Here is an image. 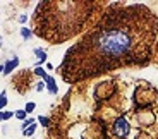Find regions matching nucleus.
I'll use <instances>...</instances> for the list:
<instances>
[{
	"mask_svg": "<svg viewBox=\"0 0 158 139\" xmlns=\"http://www.w3.org/2000/svg\"><path fill=\"white\" fill-rule=\"evenodd\" d=\"M156 22L143 5L107 14L98 26L67 50L58 72L67 82L93 77L129 64H146Z\"/></svg>",
	"mask_w": 158,
	"mask_h": 139,
	"instance_id": "obj_1",
	"label": "nucleus"
},
{
	"mask_svg": "<svg viewBox=\"0 0 158 139\" xmlns=\"http://www.w3.org/2000/svg\"><path fill=\"white\" fill-rule=\"evenodd\" d=\"M88 9L91 11V4L64 2V16H60L58 2H40L31 17L33 31L50 43H62L81 29V26H76L67 19L86 16Z\"/></svg>",
	"mask_w": 158,
	"mask_h": 139,
	"instance_id": "obj_2",
	"label": "nucleus"
},
{
	"mask_svg": "<svg viewBox=\"0 0 158 139\" xmlns=\"http://www.w3.org/2000/svg\"><path fill=\"white\" fill-rule=\"evenodd\" d=\"M129 131H131V127H129L126 117L117 118L115 124H114V132H115V136H119V137H126L127 134H129Z\"/></svg>",
	"mask_w": 158,
	"mask_h": 139,
	"instance_id": "obj_3",
	"label": "nucleus"
},
{
	"mask_svg": "<svg viewBox=\"0 0 158 139\" xmlns=\"http://www.w3.org/2000/svg\"><path fill=\"white\" fill-rule=\"evenodd\" d=\"M45 84H47V89H48V93L50 95H57L58 93V88H57V84H55V79H53L52 76H47L45 77Z\"/></svg>",
	"mask_w": 158,
	"mask_h": 139,
	"instance_id": "obj_4",
	"label": "nucleus"
},
{
	"mask_svg": "<svg viewBox=\"0 0 158 139\" xmlns=\"http://www.w3.org/2000/svg\"><path fill=\"white\" fill-rule=\"evenodd\" d=\"M17 65H19V59L17 57H14V59H11L9 62H5V65H4V74H11L12 70L16 69Z\"/></svg>",
	"mask_w": 158,
	"mask_h": 139,
	"instance_id": "obj_5",
	"label": "nucleus"
},
{
	"mask_svg": "<svg viewBox=\"0 0 158 139\" xmlns=\"http://www.w3.org/2000/svg\"><path fill=\"white\" fill-rule=\"evenodd\" d=\"M33 53L38 57V62H36V67H40V65L43 64V62H47V53H45V50L43 48H35L33 50Z\"/></svg>",
	"mask_w": 158,
	"mask_h": 139,
	"instance_id": "obj_6",
	"label": "nucleus"
},
{
	"mask_svg": "<svg viewBox=\"0 0 158 139\" xmlns=\"http://www.w3.org/2000/svg\"><path fill=\"white\" fill-rule=\"evenodd\" d=\"M36 127H38L36 122L31 124V125H29V127H28L26 131H22V136H24V137H29V136H33V134L36 132Z\"/></svg>",
	"mask_w": 158,
	"mask_h": 139,
	"instance_id": "obj_7",
	"label": "nucleus"
},
{
	"mask_svg": "<svg viewBox=\"0 0 158 139\" xmlns=\"http://www.w3.org/2000/svg\"><path fill=\"white\" fill-rule=\"evenodd\" d=\"M7 103H9V100H7V93L5 91H2L0 93V112H2V108L7 107Z\"/></svg>",
	"mask_w": 158,
	"mask_h": 139,
	"instance_id": "obj_8",
	"label": "nucleus"
},
{
	"mask_svg": "<svg viewBox=\"0 0 158 139\" xmlns=\"http://www.w3.org/2000/svg\"><path fill=\"white\" fill-rule=\"evenodd\" d=\"M14 117L24 122V120H26V117H28V113H26V110H16V112H14Z\"/></svg>",
	"mask_w": 158,
	"mask_h": 139,
	"instance_id": "obj_9",
	"label": "nucleus"
},
{
	"mask_svg": "<svg viewBox=\"0 0 158 139\" xmlns=\"http://www.w3.org/2000/svg\"><path fill=\"white\" fill-rule=\"evenodd\" d=\"M21 36L24 38V40H29V38L33 36V31L28 29V27H21Z\"/></svg>",
	"mask_w": 158,
	"mask_h": 139,
	"instance_id": "obj_10",
	"label": "nucleus"
},
{
	"mask_svg": "<svg viewBox=\"0 0 158 139\" xmlns=\"http://www.w3.org/2000/svg\"><path fill=\"white\" fill-rule=\"evenodd\" d=\"M14 117V112H0V122L4 120H9V118Z\"/></svg>",
	"mask_w": 158,
	"mask_h": 139,
	"instance_id": "obj_11",
	"label": "nucleus"
},
{
	"mask_svg": "<svg viewBox=\"0 0 158 139\" xmlns=\"http://www.w3.org/2000/svg\"><path fill=\"white\" fill-rule=\"evenodd\" d=\"M35 74H36V76H40L41 79H45V77L48 76V72H47L45 69H41V67H35Z\"/></svg>",
	"mask_w": 158,
	"mask_h": 139,
	"instance_id": "obj_12",
	"label": "nucleus"
},
{
	"mask_svg": "<svg viewBox=\"0 0 158 139\" xmlns=\"http://www.w3.org/2000/svg\"><path fill=\"white\" fill-rule=\"evenodd\" d=\"M35 108H36V103H35V102H28L26 107H24V110H26V113H33V112H35Z\"/></svg>",
	"mask_w": 158,
	"mask_h": 139,
	"instance_id": "obj_13",
	"label": "nucleus"
},
{
	"mask_svg": "<svg viewBox=\"0 0 158 139\" xmlns=\"http://www.w3.org/2000/svg\"><path fill=\"white\" fill-rule=\"evenodd\" d=\"M38 122L41 124L43 127H48V125H50V120H48L45 115H40V117H38Z\"/></svg>",
	"mask_w": 158,
	"mask_h": 139,
	"instance_id": "obj_14",
	"label": "nucleus"
},
{
	"mask_svg": "<svg viewBox=\"0 0 158 139\" xmlns=\"http://www.w3.org/2000/svg\"><path fill=\"white\" fill-rule=\"evenodd\" d=\"M31 124H35V118H26V120L22 122V131H26V129L29 127Z\"/></svg>",
	"mask_w": 158,
	"mask_h": 139,
	"instance_id": "obj_15",
	"label": "nucleus"
},
{
	"mask_svg": "<svg viewBox=\"0 0 158 139\" xmlns=\"http://www.w3.org/2000/svg\"><path fill=\"white\" fill-rule=\"evenodd\" d=\"M45 86H47V84H45V81L38 82V84H36V91H38V93H40V91H43V89H45Z\"/></svg>",
	"mask_w": 158,
	"mask_h": 139,
	"instance_id": "obj_16",
	"label": "nucleus"
},
{
	"mask_svg": "<svg viewBox=\"0 0 158 139\" xmlns=\"http://www.w3.org/2000/svg\"><path fill=\"white\" fill-rule=\"evenodd\" d=\"M26 21H28V16H26V14H21V16H19V22H21V24H24Z\"/></svg>",
	"mask_w": 158,
	"mask_h": 139,
	"instance_id": "obj_17",
	"label": "nucleus"
},
{
	"mask_svg": "<svg viewBox=\"0 0 158 139\" xmlns=\"http://www.w3.org/2000/svg\"><path fill=\"white\" fill-rule=\"evenodd\" d=\"M0 72H2V74H4V65H0Z\"/></svg>",
	"mask_w": 158,
	"mask_h": 139,
	"instance_id": "obj_18",
	"label": "nucleus"
},
{
	"mask_svg": "<svg viewBox=\"0 0 158 139\" xmlns=\"http://www.w3.org/2000/svg\"><path fill=\"white\" fill-rule=\"evenodd\" d=\"M2 43H4V40H2V36H0V47H2Z\"/></svg>",
	"mask_w": 158,
	"mask_h": 139,
	"instance_id": "obj_19",
	"label": "nucleus"
}]
</instances>
